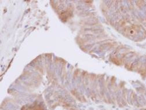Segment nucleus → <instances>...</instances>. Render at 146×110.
Here are the masks:
<instances>
[{
    "label": "nucleus",
    "mask_w": 146,
    "mask_h": 110,
    "mask_svg": "<svg viewBox=\"0 0 146 110\" xmlns=\"http://www.w3.org/2000/svg\"><path fill=\"white\" fill-rule=\"evenodd\" d=\"M29 110H44L42 109L40 106H36V107H33L32 108H31L30 109H29Z\"/></svg>",
    "instance_id": "obj_1"
}]
</instances>
